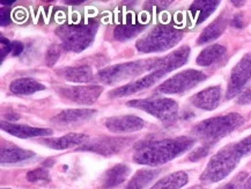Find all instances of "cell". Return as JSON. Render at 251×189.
Listing matches in <instances>:
<instances>
[{
  "mask_svg": "<svg viewBox=\"0 0 251 189\" xmlns=\"http://www.w3.org/2000/svg\"><path fill=\"white\" fill-rule=\"evenodd\" d=\"M194 138L186 136L143 143L137 147L133 159L134 162L141 165H162L188 151L190 147L194 145Z\"/></svg>",
  "mask_w": 251,
  "mask_h": 189,
  "instance_id": "1",
  "label": "cell"
},
{
  "mask_svg": "<svg viewBox=\"0 0 251 189\" xmlns=\"http://www.w3.org/2000/svg\"><path fill=\"white\" fill-rule=\"evenodd\" d=\"M244 120L240 114H229L224 116H218L210 118V120L202 121L192 130V134L197 138L205 142L206 145L218 142L219 139L224 138L228 134L233 133L237 128L243 124Z\"/></svg>",
  "mask_w": 251,
  "mask_h": 189,
  "instance_id": "2",
  "label": "cell"
},
{
  "mask_svg": "<svg viewBox=\"0 0 251 189\" xmlns=\"http://www.w3.org/2000/svg\"><path fill=\"white\" fill-rule=\"evenodd\" d=\"M242 158V155L237 149L236 143L223 147L218 153L212 157L205 171L201 175V180L205 184L221 181L234 171L239 162Z\"/></svg>",
  "mask_w": 251,
  "mask_h": 189,
  "instance_id": "3",
  "label": "cell"
},
{
  "mask_svg": "<svg viewBox=\"0 0 251 189\" xmlns=\"http://www.w3.org/2000/svg\"><path fill=\"white\" fill-rule=\"evenodd\" d=\"M182 37L183 33L175 27L167 25L157 26L146 36L140 38L136 47L140 53H159L176 46Z\"/></svg>",
  "mask_w": 251,
  "mask_h": 189,
  "instance_id": "4",
  "label": "cell"
},
{
  "mask_svg": "<svg viewBox=\"0 0 251 189\" xmlns=\"http://www.w3.org/2000/svg\"><path fill=\"white\" fill-rule=\"evenodd\" d=\"M98 25L95 22H87L79 25H65L56 30L63 42V47L67 50L80 53L86 49L94 40Z\"/></svg>",
  "mask_w": 251,
  "mask_h": 189,
  "instance_id": "5",
  "label": "cell"
},
{
  "mask_svg": "<svg viewBox=\"0 0 251 189\" xmlns=\"http://www.w3.org/2000/svg\"><path fill=\"white\" fill-rule=\"evenodd\" d=\"M156 59H147L141 62H132L120 65L110 66L99 72L98 78L105 84H115L125 79H131L144 73L145 71H154Z\"/></svg>",
  "mask_w": 251,
  "mask_h": 189,
  "instance_id": "6",
  "label": "cell"
},
{
  "mask_svg": "<svg viewBox=\"0 0 251 189\" xmlns=\"http://www.w3.org/2000/svg\"><path fill=\"white\" fill-rule=\"evenodd\" d=\"M127 106L145 110L162 121H173L177 116L178 106L170 99H145V100H132Z\"/></svg>",
  "mask_w": 251,
  "mask_h": 189,
  "instance_id": "7",
  "label": "cell"
},
{
  "mask_svg": "<svg viewBox=\"0 0 251 189\" xmlns=\"http://www.w3.org/2000/svg\"><path fill=\"white\" fill-rule=\"evenodd\" d=\"M205 79L206 76L202 72L196 71V70H186V71L177 73L173 78L160 85L157 91L165 94H181L197 86Z\"/></svg>",
  "mask_w": 251,
  "mask_h": 189,
  "instance_id": "8",
  "label": "cell"
},
{
  "mask_svg": "<svg viewBox=\"0 0 251 189\" xmlns=\"http://www.w3.org/2000/svg\"><path fill=\"white\" fill-rule=\"evenodd\" d=\"M249 81H251V53L244 56L231 71L227 89V99H231L239 94Z\"/></svg>",
  "mask_w": 251,
  "mask_h": 189,
  "instance_id": "9",
  "label": "cell"
},
{
  "mask_svg": "<svg viewBox=\"0 0 251 189\" xmlns=\"http://www.w3.org/2000/svg\"><path fill=\"white\" fill-rule=\"evenodd\" d=\"M102 93L101 86H75L60 87L59 94L71 101L80 105H92L98 100Z\"/></svg>",
  "mask_w": 251,
  "mask_h": 189,
  "instance_id": "10",
  "label": "cell"
},
{
  "mask_svg": "<svg viewBox=\"0 0 251 189\" xmlns=\"http://www.w3.org/2000/svg\"><path fill=\"white\" fill-rule=\"evenodd\" d=\"M131 142L130 138H122V137H105L95 140L93 143H87L80 147V150H88L96 153H101L104 156L115 155V153L121 152L127 144Z\"/></svg>",
  "mask_w": 251,
  "mask_h": 189,
  "instance_id": "11",
  "label": "cell"
},
{
  "mask_svg": "<svg viewBox=\"0 0 251 189\" xmlns=\"http://www.w3.org/2000/svg\"><path fill=\"white\" fill-rule=\"evenodd\" d=\"M105 127L112 133L128 134L143 129L145 127L144 120L136 116H116L105 121Z\"/></svg>",
  "mask_w": 251,
  "mask_h": 189,
  "instance_id": "12",
  "label": "cell"
},
{
  "mask_svg": "<svg viewBox=\"0 0 251 189\" xmlns=\"http://www.w3.org/2000/svg\"><path fill=\"white\" fill-rule=\"evenodd\" d=\"M221 100V89L219 86L206 88L197 93L191 99L192 105L204 110H213L218 107Z\"/></svg>",
  "mask_w": 251,
  "mask_h": 189,
  "instance_id": "13",
  "label": "cell"
},
{
  "mask_svg": "<svg viewBox=\"0 0 251 189\" xmlns=\"http://www.w3.org/2000/svg\"><path fill=\"white\" fill-rule=\"evenodd\" d=\"M220 2L219 1H195L189 8V19L194 25H199L202 21H205L210 15L215 11Z\"/></svg>",
  "mask_w": 251,
  "mask_h": 189,
  "instance_id": "14",
  "label": "cell"
},
{
  "mask_svg": "<svg viewBox=\"0 0 251 189\" xmlns=\"http://www.w3.org/2000/svg\"><path fill=\"white\" fill-rule=\"evenodd\" d=\"M1 129L6 133L11 134L12 136L19 137V138H30V137H40L52 135V130L41 129V128H31L28 126H20V124L12 123H1Z\"/></svg>",
  "mask_w": 251,
  "mask_h": 189,
  "instance_id": "15",
  "label": "cell"
},
{
  "mask_svg": "<svg viewBox=\"0 0 251 189\" xmlns=\"http://www.w3.org/2000/svg\"><path fill=\"white\" fill-rule=\"evenodd\" d=\"M96 114L94 109H67L54 117V122L63 124H78L93 117Z\"/></svg>",
  "mask_w": 251,
  "mask_h": 189,
  "instance_id": "16",
  "label": "cell"
},
{
  "mask_svg": "<svg viewBox=\"0 0 251 189\" xmlns=\"http://www.w3.org/2000/svg\"><path fill=\"white\" fill-rule=\"evenodd\" d=\"M87 139H88V136H86V135L69 134L63 137H58V138L43 140V144L54 150H65L82 144Z\"/></svg>",
  "mask_w": 251,
  "mask_h": 189,
  "instance_id": "17",
  "label": "cell"
},
{
  "mask_svg": "<svg viewBox=\"0 0 251 189\" xmlns=\"http://www.w3.org/2000/svg\"><path fill=\"white\" fill-rule=\"evenodd\" d=\"M228 25V21L226 18L220 17L218 18L217 20H214L211 25H208L207 27L202 30L201 36L198 37L197 43L198 44H205L208 42H212V41L217 40V38L220 36L221 34L226 30V27Z\"/></svg>",
  "mask_w": 251,
  "mask_h": 189,
  "instance_id": "18",
  "label": "cell"
},
{
  "mask_svg": "<svg viewBox=\"0 0 251 189\" xmlns=\"http://www.w3.org/2000/svg\"><path fill=\"white\" fill-rule=\"evenodd\" d=\"M128 169L127 166L125 165H116L114 167L105 172L104 177L102 179V185L103 188L109 189L114 188L123 184L125 179L128 175Z\"/></svg>",
  "mask_w": 251,
  "mask_h": 189,
  "instance_id": "19",
  "label": "cell"
},
{
  "mask_svg": "<svg viewBox=\"0 0 251 189\" xmlns=\"http://www.w3.org/2000/svg\"><path fill=\"white\" fill-rule=\"evenodd\" d=\"M57 73L62 76L66 80L73 82H87L91 81L93 78L91 67L87 65L76 67H65V69L58 70Z\"/></svg>",
  "mask_w": 251,
  "mask_h": 189,
  "instance_id": "20",
  "label": "cell"
},
{
  "mask_svg": "<svg viewBox=\"0 0 251 189\" xmlns=\"http://www.w3.org/2000/svg\"><path fill=\"white\" fill-rule=\"evenodd\" d=\"M9 88H11V92L14 93V94L29 95L34 94V93L38 91H43L46 87L34 79L20 78L12 81L11 85H9Z\"/></svg>",
  "mask_w": 251,
  "mask_h": 189,
  "instance_id": "21",
  "label": "cell"
},
{
  "mask_svg": "<svg viewBox=\"0 0 251 189\" xmlns=\"http://www.w3.org/2000/svg\"><path fill=\"white\" fill-rule=\"evenodd\" d=\"M226 53V48L220 44H213L207 47L199 54L197 57V64L201 66H208L219 60Z\"/></svg>",
  "mask_w": 251,
  "mask_h": 189,
  "instance_id": "22",
  "label": "cell"
},
{
  "mask_svg": "<svg viewBox=\"0 0 251 189\" xmlns=\"http://www.w3.org/2000/svg\"><path fill=\"white\" fill-rule=\"evenodd\" d=\"M186 184H188V174L184 172H176L156 182L151 189H179Z\"/></svg>",
  "mask_w": 251,
  "mask_h": 189,
  "instance_id": "23",
  "label": "cell"
},
{
  "mask_svg": "<svg viewBox=\"0 0 251 189\" xmlns=\"http://www.w3.org/2000/svg\"><path fill=\"white\" fill-rule=\"evenodd\" d=\"M143 27L144 24H139V22L134 20L133 17H131L130 21L124 22V24L116 27L115 37L120 41L130 40V38L136 36V35L143 29Z\"/></svg>",
  "mask_w": 251,
  "mask_h": 189,
  "instance_id": "24",
  "label": "cell"
},
{
  "mask_svg": "<svg viewBox=\"0 0 251 189\" xmlns=\"http://www.w3.org/2000/svg\"><path fill=\"white\" fill-rule=\"evenodd\" d=\"M35 153L27 150L19 149V147L11 146L1 150V162L2 164H13V162H19L27 160L34 157Z\"/></svg>",
  "mask_w": 251,
  "mask_h": 189,
  "instance_id": "25",
  "label": "cell"
},
{
  "mask_svg": "<svg viewBox=\"0 0 251 189\" xmlns=\"http://www.w3.org/2000/svg\"><path fill=\"white\" fill-rule=\"evenodd\" d=\"M159 169H155V171H145V169L139 171L133 178H132L130 184L127 185V187L125 189H143L144 187H146L154 178H156L157 175H159Z\"/></svg>",
  "mask_w": 251,
  "mask_h": 189,
  "instance_id": "26",
  "label": "cell"
},
{
  "mask_svg": "<svg viewBox=\"0 0 251 189\" xmlns=\"http://www.w3.org/2000/svg\"><path fill=\"white\" fill-rule=\"evenodd\" d=\"M27 179H28V181H30V182L49 180V172H48L47 169L37 168V169H35V171L29 172L27 174Z\"/></svg>",
  "mask_w": 251,
  "mask_h": 189,
  "instance_id": "27",
  "label": "cell"
},
{
  "mask_svg": "<svg viewBox=\"0 0 251 189\" xmlns=\"http://www.w3.org/2000/svg\"><path fill=\"white\" fill-rule=\"evenodd\" d=\"M60 55H62V48L59 46H52L49 48V50H48L47 53V57H46V60H47V64L49 66H53L54 64L58 59H59Z\"/></svg>",
  "mask_w": 251,
  "mask_h": 189,
  "instance_id": "28",
  "label": "cell"
},
{
  "mask_svg": "<svg viewBox=\"0 0 251 189\" xmlns=\"http://www.w3.org/2000/svg\"><path fill=\"white\" fill-rule=\"evenodd\" d=\"M236 145L242 157L251 155V135L249 137H247V138L241 140V142L236 143Z\"/></svg>",
  "mask_w": 251,
  "mask_h": 189,
  "instance_id": "29",
  "label": "cell"
},
{
  "mask_svg": "<svg viewBox=\"0 0 251 189\" xmlns=\"http://www.w3.org/2000/svg\"><path fill=\"white\" fill-rule=\"evenodd\" d=\"M208 151H210V146H208V145H204L201 147H198V149L196 150V151L192 152V155L190 156V160H194V162H196V160L204 158L205 156H207Z\"/></svg>",
  "mask_w": 251,
  "mask_h": 189,
  "instance_id": "30",
  "label": "cell"
},
{
  "mask_svg": "<svg viewBox=\"0 0 251 189\" xmlns=\"http://www.w3.org/2000/svg\"><path fill=\"white\" fill-rule=\"evenodd\" d=\"M9 51H12V44L9 43L8 40L1 37V40H0V55H1V60L5 58L6 55H8Z\"/></svg>",
  "mask_w": 251,
  "mask_h": 189,
  "instance_id": "31",
  "label": "cell"
},
{
  "mask_svg": "<svg viewBox=\"0 0 251 189\" xmlns=\"http://www.w3.org/2000/svg\"><path fill=\"white\" fill-rule=\"evenodd\" d=\"M239 104L241 105H248L251 104V88H247L246 91H243L241 93L240 98H239Z\"/></svg>",
  "mask_w": 251,
  "mask_h": 189,
  "instance_id": "32",
  "label": "cell"
},
{
  "mask_svg": "<svg viewBox=\"0 0 251 189\" xmlns=\"http://www.w3.org/2000/svg\"><path fill=\"white\" fill-rule=\"evenodd\" d=\"M22 51H24V44H22L21 42H19V41H17V42H13L12 43V53H13V55L19 56L22 53Z\"/></svg>",
  "mask_w": 251,
  "mask_h": 189,
  "instance_id": "33",
  "label": "cell"
},
{
  "mask_svg": "<svg viewBox=\"0 0 251 189\" xmlns=\"http://www.w3.org/2000/svg\"><path fill=\"white\" fill-rule=\"evenodd\" d=\"M0 18H1V26H7L11 22V17H9V11H5L4 8L0 12Z\"/></svg>",
  "mask_w": 251,
  "mask_h": 189,
  "instance_id": "34",
  "label": "cell"
},
{
  "mask_svg": "<svg viewBox=\"0 0 251 189\" xmlns=\"http://www.w3.org/2000/svg\"><path fill=\"white\" fill-rule=\"evenodd\" d=\"M231 25L234 26V27H237V28H242L243 27V20H242V15L241 14H237L235 15L233 18V20H231Z\"/></svg>",
  "mask_w": 251,
  "mask_h": 189,
  "instance_id": "35",
  "label": "cell"
},
{
  "mask_svg": "<svg viewBox=\"0 0 251 189\" xmlns=\"http://www.w3.org/2000/svg\"><path fill=\"white\" fill-rule=\"evenodd\" d=\"M220 189H239V182H231V184L225 186Z\"/></svg>",
  "mask_w": 251,
  "mask_h": 189,
  "instance_id": "36",
  "label": "cell"
},
{
  "mask_svg": "<svg viewBox=\"0 0 251 189\" xmlns=\"http://www.w3.org/2000/svg\"><path fill=\"white\" fill-rule=\"evenodd\" d=\"M244 189H251V177L244 184Z\"/></svg>",
  "mask_w": 251,
  "mask_h": 189,
  "instance_id": "37",
  "label": "cell"
},
{
  "mask_svg": "<svg viewBox=\"0 0 251 189\" xmlns=\"http://www.w3.org/2000/svg\"><path fill=\"white\" fill-rule=\"evenodd\" d=\"M231 4H234L236 7H240V6H243V4H246V1H231Z\"/></svg>",
  "mask_w": 251,
  "mask_h": 189,
  "instance_id": "38",
  "label": "cell"
},
{
  "mask_svg": "<svg viewBox=\"0 0 251 189\" xmlns=\"http://www.w3.org/2000/svg\"><path fill=\"white\" fill-rule=\"evenodd\" d=\"M11 4H14V1H1L2 7H4V6H9Z\"/></svg>",
  "mask_w": 251,
  "mask_h": 189,
  "instance_id": "39",
  "label": "cell"
},
{
  "mask_svg": "<svg viewBox=\"0 0 251 189\" xmlns=\"http://www.w3.org/2000/svg\"><path fill=\"white\" fill-rule=\"evenodd\" d=\"M81 2H82V0H78V1H66V4H81Z\"/></svg>",
  "mask_w": 251,
  "mask_h": 189,
  "instance_id": "40",
  "label": "cell"
},
{
  "mask_svg": "<svg viewBox=\"0 0 251 189\" xmlns=\"http://www.w3.org/2000/svg\"><path fill=\"white\" fill-rule=\"evenodd\" d=\"M189 189H204V188L201 187V186H195V187H192V188H189Z\"/></svg>",
  "mask_w": 251,
  "mask_h": 189,
  "instance_id": "41",
  "label": "cell"
}]
</instances>
